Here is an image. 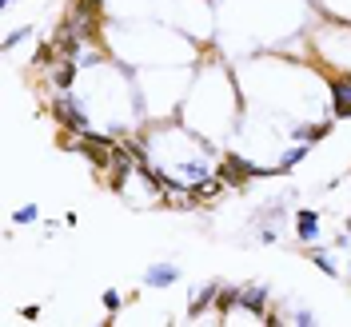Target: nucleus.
Instances as JSON below:
<instances>
[{
	"mask_svg": "<svg viewBox=\"0 0 351 327\" xmlns=\"http://www.w3.org/2000/svg\"><path fill=\"white\" fill-rule=\"evenodd\" d=\"M240 112H243L240 80L232 76V68L223 64L216 52H208L204 64L196 68V76H192V88L184 96L180 120L192 132H199L204 140L219 144L228 132L240 128Z\"/></svg>",
	"mask_w": 351,
	"mask_h": 327,
	"instance_id": "nucleus-1",
	"label": "nucleus"
},
{
	"mask_svg": "<svg viewBox=\"0 0 351 327\" xmlns=\"http://www.w3.org/2000/svg\"><path fill=\"white\" fill-rule=\"evenodd\" d=\"M52 116H56V124H60L64 132H72V136H84V132L96 128L92 116H88V108L80 104V96H76L72 88L52 96Z\"/></svg>",
	"mask_w": 351,
	"mask_h": 327,
	"instance_id": "nucleus-2",
	"label": "nucleus"
},
{
	"mask_svg": "<svg viewBox=\"0 0 351 327\" xmlns=\"http://www.w3.org/2000/svg\"><path fill=\"white\" fill-rule=\"evenodd\" d=\"M331 88V120H351V72L328 76Z\"/></svg>",
	"mask_w": 351,
	"mask_h": 327,
	"instance_id": "nucleus-3",
	"label": "nucleus"
},
{
	"mask_svg": "<svg viewBox=\"0 0 351 327\" xmlns=\"http://www.w3.org/2000/svg\"><path fill=\"white\" fill-rule=\"evenodd\" d=\"M319 212L315 208H295V240L300 243H319Z\"/></svg>",
	"mask_w": 351,
	"mask_h": 327,
	"instance_id": "nucleus-4",
	"label": "nucleus"
},
{
	"mask_svg": "<svg viewBox=\"0 0 351 327\" xmlns=\"http://www.w3.org/2000/svg\"><path fill=\"white\" fill-rule=\"evenodd\" d=\"M311 148L315 144H307V140H295L287 152H280V160H276V175H287V172H295L300 164H304L307 156H311Z\"/></svg>",
	"mask_w": 351,
	"mask_h": 327,
	"instance_id": "nucleus-5",
	"label": "nucleus"
},
{
	"mask_svg": "<svg viewBox=\"0 0 351 327\" xmlns=\"http://www.w3.org/2000/svg\"><path fill=\"white\" fill-rule=\"evenodd\" d=\"M180 284V267L176 263H152L144 271V287H176Z\"/></svg>",
	"mask_w": 351,
	"mask_h": 327,
	"instance_id": "nucleus-6",
	"label": "nucleus"
},
{
	"mask_svg": "<svg viewBox=\"0 0 351 327\" xmlns=\"http://www.w3.org/2000/svg\"><path fill=\"white\" fill-rule=\"evenodd\" d=\"M307 260L319 263V271H324V276H331V280H343V276H339V263L331 260V252L324 247V243H307Z\"/></svg>",
	"mask_w": 351,
	"mask_h": 327,
	"instance_id": "nucleus-7",
	"label": "nucleus"
},
{
	"mask_svg": "<svg viewBox=\"0 0 351 327\" xmlns=\"http://www.w3.org/2000/svg\"><path fill=\"white\" fill-rule=\"evenodd\" d=\"M315 8L335 21H351V0H315Z\"/></svg>",
	"mask_w": 351,
	"mask_h": 327,
	"instance_id": "nucleus-8",
	"label": "nucleus"
},
{
	"mask_svg": "<svg viewBox=\"0 0 351 327\" xmlns=\"http://www.w3.org/2000/svg\"><path fill=\"white\" fill-rule=\"evenodd\" d=\"M100 304H104V311L116 319V315H120V307H124V300H120V291H116V287H108V291L100 295Z\"/></svg>",
	"mask_w": 351,
	"mask_h": 327,
	"instance_id": "nucleus-9",
	"label": "nucleus"
},
{
	"mask_svg": "<svg viewBox=\"0 0 351 327\" xmlns=\"http://www.w3.org/2000/svg\"><path fill=\"white\" fill-rule=\"evenodd\" d=\"M284 319L287 324H300V327H315L319 324V315H315V311H304V307H300V311H287Z\"/></svg>",
	"mask_w": 351,
	"mask_h": 327,
	"instance_id": "nucleus-10",
	"label": "nucleus"
},
{
	"mask_svg": "<svg viewBox=\"0 0 351 327\" xmlns=\"http://www.w3.org/2000/svg\"><path fill=\"white\" fill-rule=\"evenodd\" d=\"M40 219V208L36 204H24L21 212H12V223H36Z\"/></svg>",
	"mask_w": 351,
	"mask_h": 327,
	"instance_id": "nucleus-11",
	"label": "nucleus"
},
{
	"mask_svg": "<svg viewBox=\"0 0 351 327\" xmlns=\"http://www.w3.org/2000/svg\"><path fill=\"white\" fill-rule=\"evenodd\" d=\"M28 36H32V24H24V28H16V32H8V36H4V52H12V48H16L21 40H28Z\"/></svg>",
	"mask_w": 351,
	"mask_h": 327,
	"instance_id": "nucleus-12",
	"label": "nucleus"
},
{
	"mask_svg": "<svg viewBox=\"0 0 351 327\" xmlns=\"http://www.w3.org/2000/svg\"><path fill=\"white\" fill-rule=\"evenodd\" d=\"M343 232H351V216H348V219H343Z\"/></svg>",
	"mask_w": 351,
	"mask_h": 327,
	"instance_id": "nucleus-13",
	"label": "nucleus"
},
{
	"mask_svg": "<svg viewBox=\"0 0 351 327\" xmlns=\"http://www.w3.org/2000/svg\"><path fill=\"white\" fill-rule=\"evenodd\" d=\"M348 236H351V232H348Z\"/></svg>",
	"mask_w": 351,
	"mask_h": 327,
	"instance_id": "nucleus-14",
	"label": "nucleus"
}]
</instances>
